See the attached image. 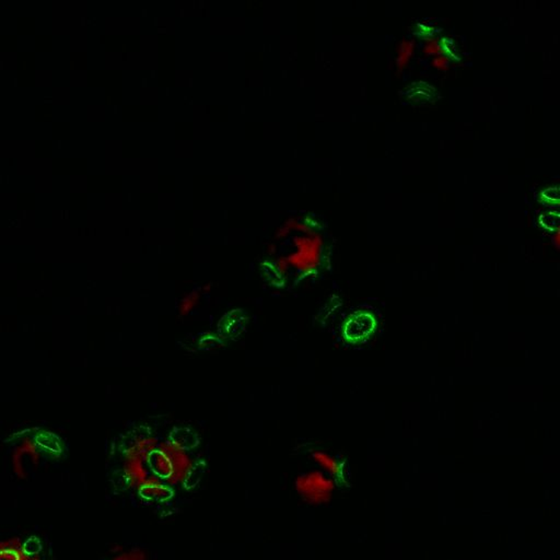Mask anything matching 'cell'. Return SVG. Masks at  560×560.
I'll return each instance as SVG.
<instances>
[{
    "label": "cell",
    "mask_w": 560,
    "mask_h": 560,
    "mask_svg": "<svg viewBox=\"0 0 560 560\" xmlns=\"http://www.w3.org/2000/svg\"><path fill=\"white\" fill-rule=\"evenodd\" d=\"M292 237L294 251L286 259L289 266L294 267L301 275H310L318 270L323 257V240L314 230Z\"/></svg>",
    "instance_id": "6da1fadb"
},
{
    "label": "cell",
    "mask_w": 560,
    "mask_h": 560,
    "mask_svg": "<svg viewBox=\"0 0 560 560\" xmlns=\"http://www.w3.org/2000/svg\"><path fill=\"white\" fill-rule=\"evenodd\" d=\"M0 560H53L51 547L36 534L0 539Z\"/></svg>",
    "instance_id": "7a4b0ae2"
},
{
    "label": "cell",
    "mask_w": 560,
    "mask_h": 560,
    "mask_svg": "<svg viewBox=\"0 0 560 560\" xmlns=\"http://www.w3.org/2000/svg\"><path fill=\"white\" fill-rule=\"evenodd\" d=\"M297 491L302 498L309 504H322L330 502L333 494V480L323 473L313 471L298 477L296 482Z\"/></svg>",
    "instance_id": "3957f363"
},
{
    "label": "cell",
    "mask_w": 560,
    "mask_h": 560,
    "mask_svg": "<svg viewBox=\"0 0 560 560\" xmlns=\"http://www.w3.org/2000/svg\"><path fill=\"white\" fill-rule=\"evenodd\" d=\"M374 328L376 320L374 316L365 311L361 312L358 311L350 315L345 323V338L352 343L360 342L370 336L371 334L374 333Z\"/></svg>",
    "instance_id": "277c9868"
},
{
    "label": "cell",
    "mask_w": 560,
    "mask_h": 560,
    "mask_svg": "<svg viewBox=\"0 0 560 560\" xmlns=\"http://www.w3.org/2000/svg\"><path fill=\"white\" fill-rule=\"evenodd\" d=\"M158 449H160L161 451L164 452L171 461L172 467H173V475H172L170 480H179L180 477L190 474L191 469H192V462H191V459L187 455L184 449L180 448V446L172 443L171 441L161 443L160 446H158Z\"/></svg>",
    "instance_id": "5b68a950"
},
{
    "label": "cell",
    "mask_w": 560,
    "mask_h": 560,
    "mask_svg": "<svg viewBox=\"0 0 560 560\" xmlns=\"http://www.w3.org/2000/svg\"><path fill=\"white\" fill-rule=\"evenodd\" d=\"M139 496L146 502H166L174 496L173 489L157 480H144L138 491Z\"/></svg>",
    "instance_id": "8992f818"
},
{
    "label": "cell",
    "mask_w": 560,
    "mask_h": 560,
    "mask_svg": "<svg viewBox=\"0 0 560 560\" xmlns=\"http://www.w3.org/2000/svg\"><path fill=\"white\" fill-rule=\"evenodd\" d=\"M404 96L406 99H409L411 103H431L435 102L439 98V92L435 87L431 86L429 83H413L406 87L404 91Z\"/></svg>",
    "instance_id": "52a82bcc"
},
{
    "label": "cell",
    "mask_w": 560,
    "mask_h": 560,
    "mask_svg": "<svg viewBox=\"0 0 560 560\" xmlns=\"http://www.w3.org/2000/svg\"><path fill=\"white\" fill-rule=\"evenodd\" d=\"M147 462L150 470L153 472V474L157 475L158 477L166 480H171L172 475H173L171 461L164 452L161 451L160 449L157 448L150 452Z\"/></svg>",
    "instance_id": "ba28073f"
},
{
    "label": "cell",
    "mask_w": 560,
    "mask_h": 560,
    "mask_svg": "<svg viewBox=\"0 0 560 560\" xmlns=\"http://www.w3.org/2000/svg\"><path fill=\"white\" fill-rule=\"evenodd\" d=\"M34 444L39 449V451L51 457L62 455L64 450L61 440L51 432L43 431L38 433L34 437Z\"/></svg>",
    "instance_id": "9c48e42d"
},
{
    "label": "cell",
    "mask_w": 560,
    "mask_h": 560,
    "mask_svg": "<svg viewBox=\"0 0 560 560\" xmlns=\"http://www.w3.org/2000/svg\"><path fill=\"white\" fill-rule=\"evenodd\" d=\"M313 459L316 463L323 467L326 472L333 475L335 477H341L343 475V466L335 457L323 451H315L312 454Z\"/></svg>",
    "instance_id": "30bf717a"
},
{
    "label": "cell",
    "mask_w": 560,
    "mask_h": 560,
    "mask_svg": "<svg viewBox=\"0 0 560 560\" xmlns=\"http://www.w3.org/2000/svg\"><path fill=\"white\" fill-rule=\"evenodd\" d=\"M200 300V290L191 291L190 294L182 298L179 304V314L186 316L196 308Z\"/></svg>",
    "instance_id": "8fae6325"
},
{
    "label": "cell",
    "mask_w": 560,
    "mask_h": 560,
    "mask_svg": "<svg viewBox=\"0 0 560 560\" xmlns=\"http://www.w3.org/2000/svg\"><path fill=\"white\" fill-rule=\"evenodd\" d=\"M413 48H415V41L413 40H404L400 42L398 52V59H396V64L400 68L407 64L409 57L413 54Z\"/></svg>",
    "instance_id": "7c38bea8"
},
{
    "label": "cell",
    "mask_w": 560,
    "mask_h": 560,
    "mask_svg": "<svg viewBox=\"0 0 560 560\" xmlns=\"http://www.w3.org/2000/svg\"><path fill=\"white\" fill-rule=\"evenodd\" d=\"M440 44V52L444 56L448 57L450 61H459V50L456 47L454 41L450 38H443L439 40Z\"/></svg>",
    "instance_id": "4fadbf2b"
},
{
    "label": "cell",
    "mask_w": 560,
    "mask_h": 560,
    "mask_svg": "<svg viewBox=\"0 0 560 560\" xmlns=\"http://www.w3.org/2000/svg\"><path fill=\"white\" fill-rule=\"evenodd\" d=\"M539 200L541 203L548 206L558 205L559 196H558V187H548L539 193Z\"/></svg>",
    "instance_id": "5bb4252c"
},
{
    "label": "cell",
    "mask_w": 560,
    "mask_h": 560,
    "mask_svg": "<svg viewBox=\"0 0 560 560\" xmlns=\"http://www.w3.org/2000/svg\"><path fill=\"white\" fill-rule=\"evenodd\" d=\"M539 222H541V224H543L544 227L548 228V229H554V228L557 229L558 222H559V215H558L557 211H555V213L548 211V213H545L544 215H541Z\"/></svg>",
    "instance_id": "9a60e30c"
},
{
    "label": "cell",
    "mask_w": 560,
    "mask_h": 560,
    "mask_svg": "<svg viewBox=\"0 0 560 560\" xmlns=\"http://www.w3.org/2000/svg\"><path fill=\"white\" fill-rule=\"evenodd\" d=\"M435 32H437V29L430 25V24L418 23L416 27H415V33H416L418 36H422V38H426L427 40L433 39Z\"/></svg>",
    "instance_id": "2e32d148"
},
{
    "label": "cell",
    "mask_w": 560,
    "mask_h": 560,
    "mask_svg": "<svg viewBox=\"0 0 560 560\" xmlns=\"http://www.w3.org/2000/svg\"><path fill=\"white\" fill-rule=\"evenodd\" d=\"M424 53L432 54V55L441 54L439 40H435V39H429V40H427V42H426L424 46Z\"/></svg>",
    "instance_id": "e0dca14e"
},
{
    "label": "cell",
    "mask_w": 560,
    "mask_h": 560,
    "mask_svg": "<svg viewBox=\"0 0 560 560\" xmlns=\"http://www.w3.org/2000/svg\"><path fill=\"white\" fill-rule=\"evenodd\" d=\"M275 268H276V270H277L278 274H279L280 276L286 275V274H287V272H288V270H289V268H290V266H289L288 261H287V259H286V257H278L277 259H276V261H275Z\"/></svg>",
    "instance_id": "ac0fdd59"
},
{
    "label": "cell",
    "mask_w": 560,
    "mask_h": 560,
    "mask_svg": "<svg viewBox=\"0 0 560 560\" xmlns=\"http://www.w3.org/2000/svg\"><path fill=\"white\" fill-rule=\"evenodd\" d=\"M450 62H451V61H450L448 57L444 56L443 54H438V55H435L433 61H432L433 65H435L437 68H439V69H446V68H448Z\"/></svg>",
    "instance_id": "d6986e66"
},
{
    "label": "cell",
    "mask_w": 560,
    "mask_h": 560,
    "mask_svg": "<svg viewBox=\"0 0 560 560\" xmlns=\"http://www.w3.org/2000/svg\"><path fill=\"white\" fill-rule=\"evenodd\" d=\"M266 252L270 257H272V255H275L277 253V246H276L275 243H270L266 248Z\"/></svg>",
    "instance_id": "ffe728a7"
},
{
    "label": "cell",
    "mask_w": 560,
    "mask_h": 560,
    "mask_svg": "<svg viewBox=\"0 0 560 560\" xmlns=\"http://www.w3.org/2000/svg\"><path fill=\"white\" fill-rule=\"evenodd\" d=\"M211 289H213V285L211 283H206V285L203 286V288H202V291L205 292V294H209L211 292Z\"/></svg>",
    "instance_id": "44dd1931"
}]
</instances>
